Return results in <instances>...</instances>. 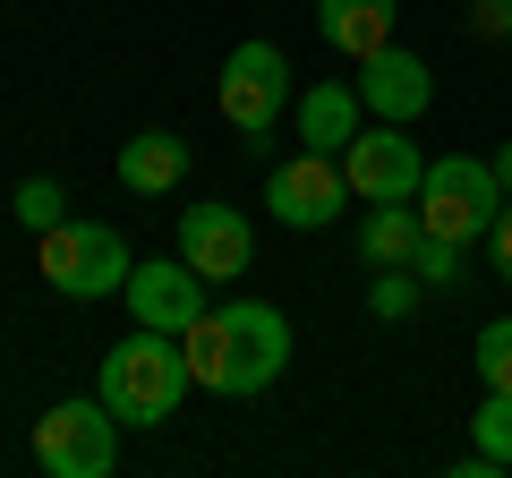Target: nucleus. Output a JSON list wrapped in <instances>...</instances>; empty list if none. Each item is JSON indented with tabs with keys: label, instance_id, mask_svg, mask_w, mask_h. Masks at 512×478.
I'll use <instances>...</instances> for the list:
<instances>
[{
	"label": "nucleus",
	"instance_id": "f257e3e1",
	"mask_svg": "<svg viewBox=\"0 0 512 478\" xmlns=\"http://www.w3.org/2000/svg\"><path fill=\"white\" fill-rule=\"evenodd\" d=\"M180 350H188V376H197L205 393L248 402V393H265L291 368V316L265 308V299H222V308H205L197 325L180 333Z\"/></svg>",
	"mask_w": 512,
	"mask_h": 478
},
{
	"label": "nucleus",
	"instance_id": "f03ea898",
	"mask_svg": "<svg viewBox=\"0 0 512 478\" xmlns=\"http://www.w3.org/2000/svg\"><path fill=\"white\" fill-rule=\"evenodd\" d=\"M188 350H180V333H163V325H137L128 342H111L103 350V376H94V393L111 402V419L120 427H163V419H180V402H188Z\"/></svg>",
	"mask_w": 512,
	"mask_h": 478
},
{
	"label": "nucleus",
	"instance_id": "7ed1b4c3",
	"mask_svg": "<svg viewBox=\"0 0 512 478\" xmlns=\"http://www.w3.org/2000/svg\"><path fill=\"white\" fill-rule=\"evenodd\" d=\"M128 274H137V257H128V239L111 231V222L69 214V222L43 231V282H52V291H69V299H120Z\"/></svg>",
	"mask_w": 512,
	"mask_h": 478
},
{
	"label": "nucleus",
	"instance_id": "20e7f679",
	"mask_svg": "<svg viewBox=\"0 0 512 478\" xmlns=\"http://www.w3.org/2000/svg\"><path fill=\"white\" fill-rule=\"evenodd\" d=\"M495 214H504V180H495V163H478V154H444V163H427L419 180V222L436 239H487Z\"/></svg>",
	"mask_w": 512,
	"mask_h": 478
},
{
	"label": "nucleus",
	"instance_id": "39448f33",
	"mask_svg": "<svg viewBox=\"0 0 512 478\" xmlns=\"http://www.w3.org/2000/svg\"><path fill=\"white\" fill-rule=\"evenodd\" d=\"M35 461L52 478H111V461H120V419H111V402L94 393V402H52L35 419Z\"/></svg>",
	"mask_w": 512,
	"mask_h": 478
},
{
	"label": "nucleus",
	"instance_id": "423d86ee",
	"mask_svg": "<svg viewBox=\"0 0 512 478\" xmlns=\"http://www.w3.org/2000/svg\"><path fill=\"white\" fill-rule=\"evenodd\" d=\"M342 180H350V197H359V205H419L427 154L410 146L402 120H367V129L342 146Z\"/></svg>",
	"mask_w": 512,
	"mask_h": 478
},
{
	"label": "nucleus",
	"instance_id": "0eeeda50",
	"mask_svg": "<svg viewBox=\"0 0 512 478\" xmlns=\"http://www.w3.org/2000/svg\"><path fill=\"white\" fill-rule=\"evenodd\" d=\"M222 120H231L248 146H265L282 120V103H291V60L274 52V43H239L231 60H222V86H214Z\"/></svg>",
	"mask_w": 512,
	"mask_h": 478
},
{
	"label": "nucleus",
	"instance_id": "6e6552de",
	"mask_svg": "<svg viewBox=\"0 0 512 478\" xmlns=\"http://www.w3.org/2000/svg\"><path fill=\"white\" fill-rule=\"evenodd\" d=\"M342 205H350L342 154H291V163H274V180H265V214H274L282 231H325V222H342Z\"/></svg>",
	"mask_w": 512,
	"mask_h": 478
},
{
	"label": "nucleus",
	"instance_id": "1a4fd4ad",
	"mask_svg": "<svg viewBox=\"0 0 512 478\" xmlns=\"http://www.w3.org/2000/svg\"><path fill=\"white\" fill-rule=\"evenodd\" d=\"M120 299H128L137 325H163V333H188L205 308H214V299H205V274H197L188 257H146L137 274H128Z\"/></svg>",
	"mask_w": 512,
	"mask_h": 478
},
{
	"label": "nucleus",
	"instance_id": "9d476101",
	"mask_svg": "<svg viewBox=\"0 0 512 478\" xmlns=\"http://www.w3.org/2000/svg\"><path fill=\"white\" fill-rule=\"evenodd\" d=\"M180 257L197 265L205 282H239V274H248V257H256L248 214H239V205H222V197L188 205V214H180Z\"/></svg>",
	"mask_w": 512,
	"mask_h": 478
},
{
	"label": "nucleus",
	"instance_id": "9b49d317",
	"mask_svg": "<svg viewBox=\"0 0 512 478\" xmlns=\"http://www.w3.org/2000/svg\"><path fill=\"white\" fill-rule=\"evenodd\" d=\"M359 103L376 111V120H419L427 103H436V77H427V60L419 52H402V43H384V52H367L359 60Z\"/></svg>",
	"mask_w": 512,
	"mask_h": 478
},
{
	"label": "nucleus",
	"instance_id": "f8f14e48",
	"mask_svg": "<svg viewBox=\"0 0 512 478\" xmlns=\"http://www.w3.org/2000/svg\"><path fill=\"white\" fill-rule=\"evenodd\" d=\"M393 18H402V0H316V35L342 60L384 52V43H393Z\"/></svg>",
	"mask_w": 512,
	"mask_h": 478
},
{
	"label": "nucleus",
	"instance_id": "ddd939ff",
	"mask_svg": "<svg viewBox=\"0 0 512 478\" xmlns=\"http://www.w3.org/2000/svg\"><path fill=\"white\" fill-rule=\"evenodd\" d=\"M359 86H342V77H325V86L299 94V146L308 154H342L350 137H359Z\"/></svg>",
	"mask_w": 512,
	"mask_h": 478
},
{
	"label": "nucleus",
	"instance_id": "4468645a",
	"mask_svg": "<svg viewBox=\"0 0 512 478\" xmlns=\"http://www.w3.org/2000/svg\"><path fill=\"white\" fill-rule=\"evenodd\" d=\"M180 180H188V146L171 129H146V137L120 146V188L128 197H171Z\"/></svg>",
	"mask_w": 512,
	"mask_h": 478
},
{
	"label": "nucleus",
	"instance_id": "2eb2a0df",
	"mask_svg": "<svg viewBox=\"0 0 512 478\" xmlns=\"http://www.w3.org/2000/svg\"><path fill=\"white\" fill-rule=\"evenodd\" d=\"M419 239H427V222L410 214V205H376V214H359V257L367 265H410V257H419Z\"/></svg>",
	"mask_w": 512,
	"mask_h": 478
},
{
	"label": "nucleus",
	"instance_id": "dca6fc26",
	"mask_svg": "<svg viewBox=\"0 0 512 478\" xmlns=\"http://www.w3.org/2000/svg\"><path fill=\"white\" fill-rule=\"evenodd\" d=\"M419 291H427V282L410 274V265H376V282H367V308H376L384 325H402V316L419 308Z\"/></svg>",
	"mask_w": 512,
	"mask_h": 478
},
{
	"label": "nucleus",
	"instance_id": "f3484780",
	"mask_svg": "<svg viewBox=\"0 0 512 478\" xmlns=\"http://www.w3.org/2000/svg\"><path fill=\"white\" fill-rule=\"evenodd\" d=\"M470 359H478V385H495V393H512V316H495V325H478V342H470Z\"/></svg>",
	"mask_w": 512,
	"mask_h": 478
},
{
	"label": "nucleus",
	"instance_id": "a211bd4d",
	"mask_svg": "<svg viewBox=\"0 0 512 478\" xmlns=\"http://www.w3.org/2000/svg\"><path fill=\"white\" fill-rule=\"evenodd\" d=\"M478 453L495 461V470H512V393L487 385V402H478Z\"/></svg>",
	"mask_w": 512,
	"mask_h": 478
},
{
	"label": "nucleus",
	"instance_id": "6ab92c4d",
	"mask_svg": "<svg viewBox=\"0 0 512 478\" xmlns=\"http://www.w3.org/2000/svg\"><path fill=\"white\" fill-rule=\"evenodd\" d=\"M410 274H419L427 291H453V282H461V239H436V231H427L419 257H410Z\"/></svg>",
	"mask_w": 512,
	"mask_h": 478
},
{
	"label": "nucleus",
	"instance_id": "aec40b11",
	"mask_svg": "<svg viewBox=\"0 0 512 478\" xmlns=\"http://www.w3.org/2000/svg\"><path fill=\"white\" fill-rule=\"evenodd\" d=\"M18 222H26V231H52V222H69V197H60V180H26L18 188Z\"/></svg>",
	"mask_w": 512,
	"mask_h": 478
},
{
	"label": "nucleus",
	"instance_id": "412c9836",
	"mask_svg": "<svg viewBox=\"0 0 512 478\" xmlns=\"http://www.w3.org/2000/svg\"><path fill=\"white\" fill-rule=\"evenodd\" d=\"M504 18H512V0H470V35L478 43H504Z\"/></svg>",
	"mask_w": 512,
	"mask_h": 478
},
{
	"label": "nucleus",
	"instance_id": "4be33fe9",
	"mask_svg": "<svg viewBox=\"0 0 512 478\" xmlns=\"http://www.w3.org/2000/svg\"><path fill=\"white\" fill-rule=\"evenodd\" d=\"M487 239H495V274L512 282V197H504V214H495V231H487Z\"/></svg>",
	"mask_w": 512,
	"mask_h": 478
},
{
	"label": "nucleus",
	"instance_id": "5701e85b",
	"mask_svg": "<svg viewBox=\"0 0 512 478\" xmlns=\"http://www.w3.org/2000/svg\"><path fill=\"white\" fill-rule=\"evenodd\" d=\"M495 180H504V197H512V137L495 146Z\"/></svg>",
	"mask_w": 512,
	"mask_h": 478
},
{
	"label": "nucleus",
	"instance_id": "b1692460",
	"mask_svg": "<svg viewBox=\"0 0 512 478\" xmlns=\"http://www.w3.org/2000/svg\"><path fill=\"white\" fill-rule=\"evenodd\" d=\"M504 43H512V18H504Z\"/></svg>",
	"mask_w": 512,
	"mask_h": 478
}]
</instances>
